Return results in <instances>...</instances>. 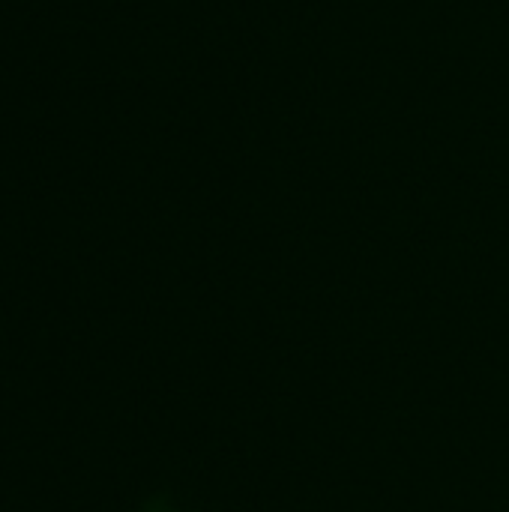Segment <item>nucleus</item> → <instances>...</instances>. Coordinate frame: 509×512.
<instances>
[]
</instances>
